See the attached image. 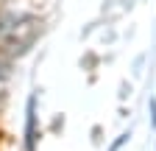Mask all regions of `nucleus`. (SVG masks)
<instances>
[{
    "label": "nucleus",
    "instance_id": "obj_1",
    "mask_svg": "<svg viewBox=\"0 0 156 151\" xmlns=\"http://www.w3.org/2000/svg\"><path fill=\"white\" fill-rule=\"evenodd\" d=\"M36 36V20L31 14H0V42L11 45V50H25Z\"/></svg>",
    "mask_w": 156,
    "mask_h": 151
},
{
    "label": "nucleus",
    "instance_id": "obj_2",
    "mask_svg": "<svg viewBox=\"0 0 156 151\" xmlns=\"http://www.w3.org/2000/svg\"><path fill=\"white\" fill-rule=\"evenodd\" d=\"M6 79V64H0V81Z\"/></svg>",
    "mask_w": 156,
    "mask_h": 151
}]
</instances>
